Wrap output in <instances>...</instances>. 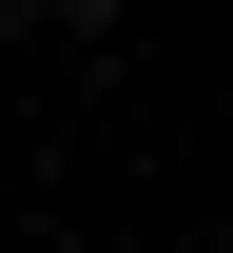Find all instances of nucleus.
<instances>
[{
    "label": "nucleus",
    "mask_w": 233,
    "mask_h": 253,
    "mask_svg": "<svg viewBox=\"0 0 233 253\" xmlns=\"http://www.w3.org/2000/svg\"><path fill=\"white\" fill-rule=\"evenodd\" d=\"M39 20H59V39H117V20H136V0H39Z\"/></svg>",
    "instance_id": "f257e3e1"
}]
</instances>
